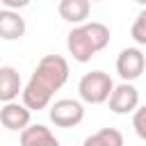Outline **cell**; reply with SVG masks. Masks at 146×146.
I'll return each mask as SVG.
<instances>
[{
  "label": "cell",
  "mask_w": 146,
  "mask_h": 146,
  "mask_svg": "<svg viewBox=\"0 0 146 146\" xmlns=\"http://www.w3.org/2000/svg\"><path fill=\"white\" fill-rule=\"evenodd\" d=\"M146 68V57L139 48H123L116 57V73L121 75L123 82L137 80Z\"/></svg>",
  "instance_id": "cell-5"
},
{
  "label": "cell",
  "mask_w": 146,
  "mask_h": 146,
  "mask_svg": "<svg viewBox=\"0 0 146 146\" xmlns=\"http://www.w3.org/2000/svg\"><path fill=\"white\" fill-rule=\"evenodd\" d=\"M114 89V82L112 78L105 73V71H91V73H84L78 82V91H80V98L89 105H100L110 98Z\"/></svg>",
  "instance_id": "cell-3"
},
{
  "label": "cell",
  "mask_w": 146,
  "mask_h": 146,
  "mask_svg": "<svg viewBox=\"0 0 146 146\" xmlns=\"http://www.w3.org/2000/svg\"><path fill=\"white\" fill-rule=\"evenodd\" d=\"M132 128H135L137 137L146 141V105H141L132 112Z\"/></svg>",
  "instance_id": "cell-14"
},
{
  "label": "cell",
  "mask_w": 146,
  "mask_h": 146,
  "mask_svg": "<svg viewBox=\"0 0 146 146\" xmlns=\"http://www.w3.org/2000/svg\"><path fill=\"white\" fill-rule=\"evenodd\" d=\"M0 2H2V5L7 7V9H16V11H18V9L27 7V5L32 2V0H0Z\"/></svg>",
  "instance_id": "cell-15"
},
{
  "label": "cell",
  "mask_w": 146,
  "mask_h": 146,
  "mask_svg": "<svg viewBox=\"0 0 146 146\" xmlns=\"http://www.w3.org/2000/svg\"><path fill=\"white\" fill-rule=\"evenodd\" d=\"M107 43H110V27L105 23H98V21H91V23L84 21V23L75 25L66 39L68 55L80 64L89 62L96 52L105 50Z\"/></svg>",
  "instance_id": "cell-2"
},
{
  "label": "cell",
  "mask_w": 146,
  "mask_h": 146,
  "mask_svg": "<svg viewBox=\"0 0 146 146\" xmlns=\"http://www.w3.org/2000/svg\"><path fill=\"white\" fill-rule=\"evenodd\" d=\"M137 5H141V7H146V0H135Z\"/></svg>",
  "instance_id": "cell-16"
},
{
  "label": "cell",
  "mask_w": 146,
  "mask_h": 146,
  "mask_svg": "<svg viewBox=\"0 0 146 146\" xmlns=\"http://www.w3.org/2000/svg\"><path fill=\"white\" fill-rule=\"evenodd\" d=\"M68 80V62L62 55H46L39 59L32 78L27 80L25 89L21 91L23 96V105L32 112V110H46L55 96V91H59L64 87V82Z\"/></svg>",
  "instance_id": "cell-1"
},
{
  "label": "cell",
  "mask_w": 146,
  "mask_h": 146,
  "mask_svg": "<svg viewBox=\"0 0 146 146\" xmlns=\"http://www.w3.org/2000/svg\"><path fill=\"white\" fill-rule=\"evenodd\" d=\"M25 34V18L16 9H0V39L16 41Z\"/></svg>",
  "instance_id": "cell-8"
},
{
  "label": "cell",
  "mask_w": 146,
  "mask_h": 146,
  "mask_svg": "<svg viewBox=\"0 0 146 146\" xmlns=\"http://www.w3.org/2000/svg\"><path fill=\"white\" fill-rule=\"evenodd\" d=\"M21 146H59V139L50 132V128L34 123L21 130Z\"/></svg>",
  "instance_id": "cell-10"
},
{
  "label": "cell",
  "mask_w": 146,
  "mask_h": 146,
  "mask_svg": "<svg viewBox=\"0 0 146 146\" xmlns=\"http://www.w3.org/2000/svg\"><path fill=\"white\" fill-rule=\"evenodd\" d=\"M21 91H23L21 73L14 66H0V103L16 100Z\"/></svg>",
  "instance_id": "cell-9"
},
{
  "label": "cell",
  "mask_w": 146,
  "mask_h": 146,
  "mask_svg": "<svg viewBox=\"0 0 146 146\" xmlns=\"http://www.w3.org/2000/svg\"><path fill=\"white\" fill-rule=\"evenodd\" d=\"M0 123L11 130V132H21L23 128L30 125V110L23 105V103H16V100H9L2 105L0 110Z\"/></svg>",
  "instance_id": "cell-7"
},
{
  "label": "cell",
  "mask_w": 146,
  "mask_h": 146,
  "mask_svg": "<svg viewBox=\"0 0 146 146\" xmlns=\"http://www.w3.org/2000/svg\"><path fill=\"white\" fill-rule=\"evenodd\" d=\"M89 2H98V0H89Z\"/></svg>",
  "instance_id": "cell-17"
},
{
  "label": "cell",
  "mask_w": 146,
  "mask_h": 146,
  "mask_svg": "<svg viewBox=\"0 0 146 146\" xmlns=\"http://www.w3.org/2000/svg\"><path fill=\"white\" fill-rule=\"evenodd\" d=\"M82 146H123V135L116 128H103L89 135Z\"/></svg>",
  "instance_id": "cell-12"
},
{
  "label": "cell",
  "mask_w": 146,
  "mask_h": 146,
  "mask_svg": "<svg viewBox=\"0 0 146 146\" xmlns=\"http://www.w3.org/2000/svg\"><path fill=\"white\" fill-rule=\"evenodd\" d=\"M57 11H59V16H62L66 23L80 25V23H84V21L89 18L91 2H89V0H59Z\"/></svg>",
  "instance_id": "cell-11"
},
{
  "label": "cell",
  "mask_w": 146,
  "mask_h": 146,
  "mask_svg": "<svg viewBox=\"0 0 146 146\" xmlns=\"http://www.w3.org/2000/svg\"><path fill=\"white\" fill-rule=\"evenodd\" d=\"M107 103H110V110H112L114 114H130V112H135L137 105H139V91H137L135 84L121 82L119 87L112 89Z\"/></svg>",
  "instance_id": "cell-6"
},
{
  "label": "cell",
  "mask_w": 146,
  "mask_h": 146,
  "mask_svg": "<svg viewBox=\"0 0 146 146\" xmlns=\"http://www.w3.org/2000/svg\"><path fill=\"white\" fill-rule=\"evenodd\" d=\"M82 119H84V107L80 100L59 98L50 105V121L57 128H75Z\"/></svg>",
  "instance_id": "cell-4"
},
{
  "label": "cell",
  "mask_w": 146,
  "mask_h": 146,
  "mask_svg": "<svg viewBox=\"0 0 146 146\" xmlns=\"http://www.w3.org/2000/svg\"><path fill=\"white\" fill-rule=\"evenodd\" d=\"M130 36L139 43V46H146V7L137 14L132 27H130Z\"/></svg>",
  "instance_id": "cell-13"
}]
</instances>
